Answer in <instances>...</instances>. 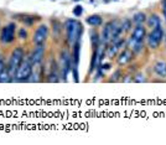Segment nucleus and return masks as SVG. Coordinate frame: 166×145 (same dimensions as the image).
Here are the masks:
<instances>
[{
	"mask_svg": "<svg viewBox=\"0 0 166 145\" xmlns=\"http://www.w3.org/2000/svg\"><path fill=\"white\" fill-rule=\"evenodd\" d=\"M19 39H21V40H26L27 39V31L25 30V29H20V31H19Z\"/></svg>",
	"mask_w": 166,
	"mask_h": 145,
	"instance_id": "nucleus-22",
	"label": "nucleus"
},
{
	"mask_svg": "<svg viewBox=\"0 0 166 145\" xmlns=\"http://www.w3.org/2000/svg\"><path fill=\"white\" fill-rule=\"evenodd\" d=\"M71 61H72V59L69 57L67 51H63L61 53V68H62V74H63L65 80H66V77H67L69 69H71Z\"/></svg>",
	"mask_w": 166,
	"mask_h": 145,
	"instance_id": "nucleus-8",
	"label": "nucleus"
},
{
	"mask_svg": "<svg viewBox=\"0 0 166 145\" xmlns=\"http://www.w3.org/2000/svg\"><path fill=\"white\" fill-rule=\"evenodd\" d=\"M47 37H48V27L46 26V25H40V26L36 29L32 40H34L35 45H40V44L46 42Z\"/></svg>",
	"mask_w": 166,
	"mask_h": 145,
	"instance_id": "nucleus-7",
	"label": "nucleus"
},
{
	"mask_svg": "<svg viewBox=\"0 0 166 145\" xmlns=\"http://www.w3.org/2000/svg\"><path fill=\"white\" fill-rule=\"evenodd\" d=\"M66 32H67V41L71 45H74L77 41H80L82 32H83V27L82 24L77 20H67L66 21Z\"/></svg>",
	"mask_w": 166,
	"mask_h": 145,
	"instance_id": "nucleus-2",
	"label": "nucleus"
},
{
	"mask_svg": "<svg viewBox=\"0 0 166 145\" xmlns=\"http://www.w3.org/2000/svg\"><path fill=\"white\" fill-rule=\"evenodd\" d=\"M4 68H5V66H4V61H3L1 59H0V72H1Z\"/></svg>",
	"mask_w": 166,
	"mask_h": 145,
	"instance_id": "nucleus-27",
	"label": "nucleus"
},
{
	"mask_svg": "<svg viewBox=\"0 0 166 145\" xmlns=\"http://www.w3.org/2000/svg\"><path fill=\"white\" fill-rule=\"evenodd\" d=\"M134 81L135 82H145V78H144L143 74H138V76L134 78Z\"/></svg>",
	"mask_w": 166,
	"mask_h": 145,
	"instance_id": "nucleus-23",
	"label": "nucleus"
},
{
	"mask_svg": "<svg viewBox=\"0 0 166 145\" xmlns=\"http://www.w3.org/2000/svg\"><path fill=\"white\" fill-rule=\"evenodd\" d=\"M87 22H88L90 26L97 27V26H101L103 24V20L99 15H90L89 18H87Z\"/></svg>",
	"mask_w": 166,
	"mask_h": 145,
	"instance_id": "nucleus-13",
	"label": "nucleus"
},
{
	"mask_svg": "<svg viewBox=\"0 0 166 145\" xmlns=\"http://www.w3.org/2000/svg\"><path fill=\"white\" fill-rule=\"evenodd\" d=\"M15 30H16V25L14 22L9 24L7 26L1 29L0 32V42L1 44H10L15 40Z\"/></svg>",
	"mask_w": 166,
	"mask_h": 145,
	"instance_id": "nucleus-5",
	"label": "nucleus"
},
{
	"mask_svg": "<svg viewBox=\"0 0 166 145\" xmlns=\"http://www.w3.org/2000/svg\"><path fill=\"white\" fill-rule=\"evenodd\" d=\"M148 45H149V47H151V48H157V47H159V45H160V42H159V41H156L154 37L149 34L148 35Z\"/></svg>",
	"mask_w": 166,
	"mask_h": 145,
	"instance_id": "nucleus-18",
	"label": "nucleus"
},
{
	"mask_svg": "<svg viewBox=\"0 0 166 145\" xmlns=\"http://www.w3.org/2000/svg\"><path fill=\"white\" fill-rule=\"evenodd\" d=\"M145 20H146V18H145V14H144V12H138V14H135L134 18H133V21H134L136 25L143 24Z\"/></svg>",
	"mask_w": 166,
	"mask_h": 145,
	"instance_id": "nucleus-17",
	"label": "nucleus"
},
{
	"mask_svg": "<svg viewBox=\"0 0 166 145\" xmlns=\"http://www.w3.org/2000/svg\"><path fill=\"white\" fill-rule=\"evenodd\" d=\"M160 18L157 15H151L150 18H148V26L151 29H155L160 25Z\"/></svg>",
	"mask_w": 166,
	"mask_h": 145,
	"instance_id": "nucleus-16",
	"label": "nucleus"
},
{
	"mask_svg": "<svg viewBox=\"0 0 166 145\" xmlns=\"http://www.w3.org/2000/svg\"><path fill=\"white\" fill-rule=\"evenodd\" d=\"M117 50L118 47L115 46V45H113V46H110V47H108V57H113L115 55V52H117Z\"/></svg>",
	"mask_w": 166,
	"mask_h": 145,
	"instance_id": "nucleus-20",
	"label": "nucleus"
},
{
	"mask_svg": "<svg viewBox=\"0 0 166 145\" xmlns=\"http://www.w3.org/2000/svg\"><path fill=\"white\" fill-rule=\"evenodd\" d=\"M30 60L32 62V65H39L44 61L45 57V44L36 45L35 48L32 50V52L30 53Z\"/></svg>",
	"mask_w": 166,
	"mask_h": 145,
	"instance_id": "nucleus-6",
	"label": "nucleus"
},
{
	"mask_svg": "<svg viewBox=\"0 0 166 145\" xmlns=\"http://www.w3.org/2000/svg\"><path fill=\"white\" fill-rule=\"evenodd\" d=\"M32 66H34V65H32L30 57L27 56L26 59L24 57L21 65L19 66L18 71H16L15 81H18V82H26L29 80V77L31 76V73H32Z\"/></svg>",
	"mask_w": 166,
	"mask_h": 145,
	"instance_id": "nucleus-4",
	"label": "nucleus"
},
{
	"mask_svg": "<svg viewBox=\"0 0 166 145\" xmlns=\"http://www.w3.org/2000/svg\"><path fill=\"white\" fill-rule=\"evenodd\" d=\"M133 56H134V51L129 50V48H125L118 57V65H120V66L127 65L128 62H130L133 60Z\"/></svg>",
	"mask_w": 166,
	"mask_h": 145,
	"instance_id": "nucleus-9",
	"label": "nucleus"
},
{
	"mask_svg": "<svg viewBox=\"0 0 166 145\" xmlns=\"http://www.w3.org/2000/svg\"><path fill=\"white\" fill-rule=\"evenodd\" d=\"M123 32L122 30V26L118 24L117 20H114V21H109L105 24L104 29H103V32H102V42L104 44H108L109 41H113V42H115L117 40L120 39V34Z\"/></svg>",
	"mask_w": 166,
	"mask_h": 145,
	"instance_id": "nucleus-1",
	"label": "nucleus"
},
{
	"mask_svg": "<svg viewBox=\"0 0 166 145\" xmlns=\"http://www.w3.org/2000/svg\"><path fill=\"white\" fill-rule=\"evenodd\" d=\"M163 12H164L165 20H166V0H163Z\"/></svg>",
	"mask_w": 166,
	"mask_h": 145,
	"instance_id": "nucleus-26",
	"label": "nucleus"
},
{
	"mask_svg": "<svg viewBox=\"0 0 166 145\" xmlns=\"http://www.w3.org/2000/svg\"><path fill=\"white\" fill-rule=\"evenodd\" d=\"M90 37H92V42L97 44V40H98V36H97V34H95V32H92V34H90Z\"/></svg>",
	"mask_w": 166,
	"mask_h": 145,
	"instance_id": "nucleus-25",
	"label": "nucleus"
},
{
	"mask_svg": "<svg viewBox=\"0 0 166 145\" xmlns=\"http://www.w3.org/2000/svg\"><path fill=\"white\" fill-rule=\"evenodd\" d=\"M119 76H120V69H118V71L115 72L113 76H112V77H114V78H112V81H118L119 80Z\"/></svg>",
	"mask_w": 166,
	"mask_h": 145,
	"instance_id": "nucleus-24",
	"label": "nucleus"
},
{
	"mask_svg": "<svg viewBox=\"0 0 166 145\" xmlns=\"http://www.w3.org/2000/svg\"><path fill=\"white\" fill-rule=\"evenodd\" d=\"M145 35H146V30H145L144 25L139 24V25H136V27L134 29V31H133L131 39L135 40V41H143Z\"/></svg>",
	"mask_w": 166,
	"mask_h": 145,
	"instance_id": "nucleus-10",
	"label": "nucleus"
},
{
	"mask_svg": "<svg viewBox=\"0 0 166 145\" xmlns=\"http://www.w3.org/2000/svg\"><path fill=\"white\" fill-rule=\"evenodd\" d=\"M150 35L154 37V39L156 40V41H159V42H161L163 41V39H164V29L161 27V25H159L157 27H155V29H152V31L150 32Z\"/></svg>",
	"mask_w": 166,
	"mask_h": 145,
	"instance_id": "nucleus-12",
	"label": "nucleus"
},
{
	"mask_svg": "<svg viewBox=\"0 0 166 145\" xmlns=\"http://www.w3.org/2000/svg\"><path fill=\"white\" fill-rule=\"evenodd\" d=\"M80 51H81V45H80V41H77V42L73 45V56H72L73 66L72 67H77L78 66V61H80Z\"/></svg>",
	"mask_w": 166,
	"mask_h": 145,
	"instance_id": "nucleus-11",
	"label": "nucleus"
},
{
	"mask_svg": "<svg viewBox=\"0 0 166 145\" xmlns=\"http://www.w3.org/2000/svg\"><path fill=\"white\" fill-rule=\"evenodd\" d=\"M73 14L76 16H81L83 14V7L81 5H77L76 7H73Z\"/></svg>",
	"mask_w": 166,
	"mask_h": 145,
	"instance_id": "nucleus-21",
	"label": "nucleus"
},
{
	"mask_svg": "<svg viewBox=\"0 0 166 145\" xmlns=\"http://www.w3.org/2000/svg\"><path fill=\"white\" fill-rule=\"evenodd\" d=\"M11 80L12 78L9 73V69H7V67H5L0 72V83H7V82H11Z\"/></svg>",
	"mask_w": 166,
	"mask_h": 145,
	"instance_id": "nucleus-15",
	"label": "nucleus"
},
{
	"mask_svg": "<svg viewBox=\"0 0 166 145\" xmlns=\"http://www.w3.org/2000/svg\"><path fill=\"white\" fill-rule=\"evenodd\" d=\"M130 26H131V21L127 19V20H124L123 24H122V30L123 31H128L130 29Z\"/></svg>",
	"mask_w": 166,
	"mask_h": 145,
	"instance_id": "nucleus-19",
	"label": "nucleus"
},
{
	"mask_svg": "<svg viewBox=\"0 0 166 145\" xmlns=\"http://www.w3.org/2000/svg\"><path fill=\"white\" fill-rule=\"evenodd\" d=\"M74 1H80V0H74Z\"/></svg>",
	"mask_w": 166,
	"mask_h": 145,
	"instance_id": "nucleus-29",
	"label": "nucleus"
},
{
	"mask_svg": "<svg viewBox=\"0 0 166 145\" xmlns=\"http://www.w3.org/2000/svg\"><path fill=\"white\" fill-rule=\"evenodd\" d=\"M103 68H104V69H109V68H110V65H109V63L103 65Z\"/></svg>",
	"mask_w": 166,
	"mask_h": 145,
	"instance_id": "nucleus-28",
	"label": "nucleus"
},
{
	"mask_svg": "<svg viewBox=\"0 0 166 145\" xmlns=\"http://www.w3.org/2000/svg\"><path fill=\"white\" fill-rule=\"evenodd\" d=\"M25 57V50L21 46H18L16 48H14V51L11 52L10 59H9V65H7V69H9V73L11 78L15 77L16 71H18L19 66L21 65V62Z\"/></svg>",
	"mask_w": 166,
	"mask_h": 145,
	"instance_id": "nucleus-3",
	"label": "nucleus"
},
{
	"mask_svg": "<svg viewBox=\"0 0 166 145\" xmlns=\"http://www.w3.org/2000/svg\"><path fill=\"white\" fill-rule=\"evenodd\" d=\"M154 69H155V72L159 74V76L165 77V76H166V62L159 61V62H157V63L154 66Z\"/></svg>",
	"mask_w": 166,
	"mask_h": 145,
	"instance_id": "nucleus-14",
	"label": "nucleus"
}]
</instances>
